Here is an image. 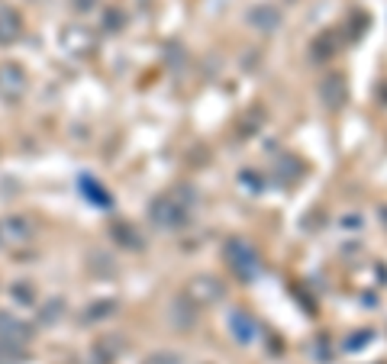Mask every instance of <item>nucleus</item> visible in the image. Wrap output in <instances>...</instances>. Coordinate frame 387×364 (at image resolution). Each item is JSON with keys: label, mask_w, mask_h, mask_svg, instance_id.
Returning a JSON list of instances; mask_svg holds the SVG:
<instances>
[{"label": "nucleus", "mask_w": 387, "mask_h": 364, "mask_svg": "<svg viewBox=\"0 0 387 364\" xmlns=\"http://www.w3.org/2000/svg\"><path fill=\"white\" fill-rule=\"evenodd\" d=\"M116 309V303L114 300H104V303H94V307H87V322H100V319H107L110 313Z\"/></svg>", "instance_id": "nucleus-10"}, {"label": "nucleus", "mask_w": 387, "mask_h": 364, "mask_svg": "<svg viewBox=\"0 0 387 364\" xmlns=\"http://www.w3.org/2000/svg\"><path fill=\"white\" fill-rule=\"evenodd\" d=\"M26 71L19 65H13V62H3L0 65V100L3 103H19L23 97H26Z\"/></svg>", "instance_id": "nucleus-2"}, {"label": "nucleus", "mask_w": 387, "mask_h": 364, "mask_svg": "<svg viewBox=\"0 0 387 364\" xmlns=\"http://www.w3.org/2000/svg\"><path fill=\"white\" fill-rule=\"evenodd\" d=\"M145 364H181V358L171 355V352H155V355L145 358Z\"/></svg>", "instance_id": "nucleus-12"}, {"label": "nucleus", "mask_w": 387, "mask_h": 364, "mask_svg": "<svg viewBox=\"0 0 387 364\" xmlns=\"http://www.w3.org/2000/svg\"><path fill=\"white\" fill-rule=\"evenodd\" d=\"M320 97H323V103H326L330 110H339L342 103H345V81H342L339 75L326 78V81L320 84Z\"/></svg>", "instance_id": "nucleus-6"}, {"label": "nucleus", "mask_w": 387, "mask_h": 364, "mask_svg": "<svg viewBox=\"0 0 387 364\" xmlns=\"http://www.w3.org/2000/svg\"><path fill=\"white\" fill-rule=\"evenodd\" d=\"M120 352H123V345L116 342V336H104V338H100V342L94 345V358H97L100 364H114Z\"/></svg>", "instance_id": "nucleus-7"}, {"label": "nucleus", "mask_w": 387, "mask_h": 364, "mask_svg": "<svg viewBox=\"0 0 387 364\" xmlns=\"http://www.w3.org/2000/svg\"><path fill=\"white\" fill-rule=\"evenodd\" d=\"M226 258H229V264H233L239 274H249V277L255 274V252H252L246 242L229 239V242H226Z\"/></svg>", "instance_id": "nucleus-4"}, {"label": "nucleus", "mask_w": 387, "mask_h": 364, "mask_svg": "<svg viewBox=\"0 0 387 364\" xmlns=\"http://www.w3.org/2000/svg\"><path fill=\"white\" fill-rule=\"evenodd\" d=\"M29 336H33V329H29L23 319L10 316V313H0V338H3V342H17V345H26Z\"/></svg>", "instance_id": "nucleus-5"}, {"label": "nucleus", "mask_w": 387, "mask_h": 364, "mask_svg": "<svg viewBox=\"0 0 387 364\" xmlns=\"http://www.w3.org/2000/svg\"><path fill=\"white\" fill-rule=\"evenodd\" d=\"M190 203H194V197L184 190V187H178L174 194L168 197H159L155 203H152L149 216H152V223L161 226V229H178V226L188 223V210Z\"/></svg>", "instance_id": "nucleus-1"}, {"label": "nucleus", "mask_w": 387, "mask_h": 364, "mask_svg": "<svg viewBox=\"0 0 387 364\" xmlns=\"http://www.w3.org/2000/svg\"><path fill=\"white\" fill-rule=\"evenodd\" d=\"M249 23H255L262 33H268V29H274L278 23H281V13L271 7H255L252 13H249Z\"/></svg>", "instance_id": "nucleus-8"}, {"label": "nucleus", "mask_w": 387, "mask_h": 364, "mask_svg": "<svg viewBox=\"0 0 387 364\" xmlns=\"http://www.w3.org/2000/svg\"><path fill=\"white\" fill-rule=\"evenodd\" d=\"M190 293H197L200 300H219L223 297V284H217L213 277H197L190 284Z\"/></svg>", "instance_id": "nucleus-9"}, {"label": "nucleus", "mask_w": 387, "mask_h": 364, "mask_svg": "<svg viewBox=\"0 0 387 364\" xmlns=\"http://www.w3.org/2000/svg\"><path fill=\"white\" fill-rule=\"evenodd\" d=\"M33 239V223L26 216H3L0 219V248L7 245H17V242H29Z\"/></svg>", "instance_id": "nucleus-3"}, {"label": "nucleus", "mask_w": 387, "mask_h": 364, "mask_svg": "<svg viewBox=\"0 0 387 364\" xmlns=\"http://www.w3.org/2000/svg\"><path fill=\"white\" fill-rule=\"evenodd\" d=\"M229 322H233V326L239 329V342H249V338H252V332H255V322H252L249 316H246V322H242V316L236 313V316L229 319Z\"/></svg>", "instance_id": "nucleus-11"}]
</instances>
